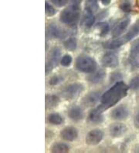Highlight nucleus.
Instances as JSON below:
<instances>
[{
    "mask_svg": "<svg viewBox=\"0 0 139 153\" xmlns=\"http://www.w3.org/2000/svg\"><path fill=\"white\" fill-rule=\"evenodd\" d=\"M45 10H46V13L49 16H53L55 15V9H54L50 3H48V2H46V5H45Z\"/></svg>",
    "mask_w": 139,
    "mask_h": 153,
    "instance_id": "nucleus-28",
    "label": "nucleus"
},
{
    "mask_svg": "<svg viewBox=\"0 0 139 153\" xmlns=\"http://www.w3.org/2000/svg\"><path fill=\"white\" fill-rule=\"evenodd\" d=\"M102 113L103 112L100 111L97 108L93 110L89 115L90 121H91L93 123H100V122H102L103 120H104V117L102 115Z\"/></svg>",
    "mask_w": 139,
    "mask_h": 153,
    "instance_id": "nucleus-17",
    "label": "nucleus"
},
{
    "mask_svg": "<svg viewBox=\"0 0 139 153\" xmlns=\"http://www.w3.org/2000/svg\"><path fill=\"white\" fill-rule=\"evenodd\" d=\"M51 2L58 7H62L67 3L68 0H51Z\"/></svg>",
    "mask_w": 139,
    "mask_h": 153,
    "instance_id": "nucleus-32",
    "label": "nucleus"
},
{
    "mask_svg": "<svg viewBox=\"0 0 139 153\" xmlns=\"http://www.w3.org/2000/svg\"><path fill=\"white\" fill-rule=\"evenodd\" d=\"M139 34V20H138L137 22L135 23V24L132 26V27L129 30L128 33H126V35L124 36L123 39H124V42L127 43V42L130 41L133 39L134 38L137 36Z\"/></svg>",
    "mask_w": 139,
    "mask_h": 153,
    "instance_id": "nucleus-15",
    "label": "nucleus"
},
{
    "mask_svg": "<svg viewBox=\"0 0 139 153\" xmlns=\"http://www.w3.org/2000/svg\"><path fill=\"white\" fill-rule=\"evenodd\" d=\"M135 125L139 129V113L136 114L135 118Z\"/></svg>",
    "mask_w": 139,
    "mask_h": 153,
    "instance_id": "nucleus-33",
    "label": "nucleus"
},
{
    "mask_svg": "<svg viewBox=\"0 0 139 153\" xmlns=\"http://www.w3.org/2000/svg\"><path fill=\"white\" fill-rule=\"evenodd\" d=\"M128 116V110L126 107L120 105L111 112V118L114 120H123Z\"/></svg>",
    "mask_w": 139,
    "mask_h": 153,
    "instance_id": "nucleus-12",
    "label": "nucleus"
},
{
    "mask_svg": "<svg viewBox=\"0 0 139 153\" xmlns=\"http://www.w3.org/2000/svg\"><path fill=\"white\" fill-rule=\"evenodd\" d=\"M124 43H125L124 39L120 38V39H112V40H109V41L106 42L104 44V47L108 49H116L121 47Z\"/></svg>",
    "mask_w": 139,
    "mask_h": 153,
    "instance_id": "nucleus-18",
    "label": "nucleus"
},
{
    "mask_svg": "<svg viewBox=\"0 0 139 153\" xmlns=\"http://www.w3.org/2000/svg\"><path fill=\"white\" fill-rule=\"evenodd\" d=\"M100 100V94L98 92H91L87 94L83 99V105L85 107H93Z\"/></svg>",
    "mask_w": 139,
    "mask_h": 153,
    "instance_id": "nucleus-10",
    "label": "nucleus"
},
{
    "mask_svg": "<svg viewBox=\"0 0 139 153\" xmlns=\"http://www.w3.org/2000/svg\"><path fill=\"white\" fill-rule=\"evenodd\" d=\"M120 9L125 13H129L132 10V6H131V4L129 2H124L120 5Z\"/></svg>",
    "mask_w": 139,
    "mask_h": 153,
    "instance_id": "nucleus-31",
    "label": "nucleus"
},
{
    "mask_svg": "<svg viewBox=\"0 0 139 153\" xmlns=\"http://www.w3.org/2000/svg\"><path fill=\"white\" fill-rule=\"evenodd\" d=\"M101 2L104 4V5L107 6V5H109V4L111 3V0H101Z\"/></svg>",
    "mask_w": 139,
    "mask_h": 153,
    "instance_id": "nucleus-35",
    "label": "nucleus"
},
{
    "mask_svg": "<svg viewBox=\"0 0 139 153\" xmlns=\"http://www.w3.org/2000/svg\"><path fill=\"white\" fill-rule=\"evenodd\" d=\"M68 116L74 121H80L83 119V112L80 107L73 106L69 109Z\"/></svg>",
    "mask_w": 139,
    "mask_h": 153,
    "instance_id": "nucleus-14",
    "label": "nucleus"
},
{
    "mask_svg": "<svg viewBox=\"0 0 139 153\" xmlns=\"http://www.w3.org/2000/svg\"><path fill=\"white\" fill-rule=\"evenodd\" d=\"M130 19L129 18H124L122 20L117 23L116 26L114 27L113 30H112V35L114 37H117L120 34H122L124 31L126 30L128 26L129 25Z\"/></svg>",
    "mask_w": 139,
    "mask_h": 153,
    "instance_id": "nucleus-11",
    "label": "nucleus"
},
{
    "mask_svg": "<svg viewBox=\"0 0 139 153\" xmlns=\"http://www.w3.org/2000/svg\"><path fill=\"white\" fill-rule=\"evenodd\" d=\"M65 48L68 51H74L77 48V41L74 38H70L64 42Z\"/></svg>",
    "mask_w": 139,
    "mask_h": 153,
    "instance_id": "nucleus-23",
    "label": "nucleus"
},
{
    "mask_svg": "<svg viewBox=\"0 0 139 153\" xmlns=\"http://www.w3.org/2000/svg\"><path fill=\"white\" fill-rule=\"evenodd\" d=\"M70 149L68 145L62 142H56V143L53 145V147L51 149V152L54 153H62V152H67Z\"/></svg>",
    "mask_w": 139,
    "mask_h": 153,
    "instance_id": "nucleus-19",
    "label": "nucleus"
},
{
    "mask_svg": "<svg viewBox=\"0 0 139 153\" xmlns=\"http://www.w3.org/2000/svg\"><path fill=\"white\" fill-rule=\"evenodd\" d=\"M80 1L75 0L74 3L63 10L60 14V21L65 24H74L77 22L80 17V8H79Z\"/></svg>",
    "mask_w": 139,
    "mask_h": 153,
    "instance_id": "nucleus-2",
    "label": "nucleus"
},
{
    "mask_svg": "<svg viewBox=\"0 0 139 153\" xmlns=\"http://www.w3.org/2000/svg\"><path fill=\"white\" fill-rule=\"evenodd\" d=\"M59 102V98L56 95L46 96V108H52L57 106Z\"/></svg>",
    "mask_w": 139,
    "mask_h": 153,
    "instance_id": "nucleus-20",
    "label": "nucleus"
},
{
    "mask_svg": "<svg viewBox=\"0 0 139 153\" xmlns=\"http://www.w3.org/2000/svg\"><path fill=\"white\" fill-rule=\"evenodd\" d=\"M72 62V56L70 55H65L61 59V64L64 67H68Z\"/></svg>",
    "mask_w": 139,
    "mask_h": 153,
    "instance_id": "nucleus-29",
    "label": "nucleus"
},
{
    "mask_svg": "<svg viewBox=\"0 0 139 153\" xmlns=\"http://www.w3.org/2000/svg\"><path fill=\"white\" fill-rule=\"evenodd\" d=\"M77 130L74 127H67L60 131V137L65 141L72 142L77 138Z\"/></svg>",
    "mask_w": 139,
    "mask_h": 153,
    "instance_id": "nucleus-9",
    "label": "nucleus"
},
{
    "mask_svg": "<svg viewBox=\"0 0 139 153\" xmlns=\"http://www.w3.org/2000/svg\"><path fill=\"white\" fill-rule=\"evenodd\" d=\"M119 76H120V74H118V73H116V74H114L113 75H112V76H111V77H112V80H117V79L119 78Z\"/></svg>",
    "mask_w": 139,
    "mask_h": 153,
    "instance_id": "nucleus-34",
    "label": "nucleus"
},
{
    "mask_svg": "<svg viewBox=\"0 0 139 153\" xmlns=\"http://www.w3.org/2000/svg\"><path fill=\"white\" fill-rule=\"evenodd\" d=\"M105 75L106 74L104 71H97L95 73L90 75L89 76H87V80L92 83V84H97V83L100 82L101 80H104V78L105 77Z\"/></svg>",
    "mask_w": 139,
    "mask_h": 153,
    "instance_id": "nucleus-16",
    "label": "nucleus"
},
{
    "mask_svg": "<svg viewBox=\"0 0 139 153\" xmlns=\"http://www.w3.org/2000/svg\"><path fill=\"white\" fill-rule=\"evenodd\" d=\"M101 63L102 65L105 67H109V68L116 67L119 64L118 56L114 53H106L102 57Z\"/></svg>",
    "mask_w": 139,
    "mask_h": 153,
    "instance_id": "nucleus-6",
    "label": "nucleus"
},
{
    "mask_svg": "<svg viewBox=\"0 0 139 153\" xmlns=\"http://www.w3.org/2000/svg\"><path fill=\"white\" fill-rule=\"evenodd\" d=\"M48 121H50V123L53 124V125H60L63 123V118L59 115V114L56 113H54L49 115Z\"/></svg>",
    "mask_w": 139,
    "mask_h": 153,
    "instance_id": "nucleus-22",
    "label": "nucleus"
},
{
    "mask_svg": "<svg viewBox=\"0 0 139 153\" xmlns=\"http://www.w3.org/2000/svg\"><path fill=\"white\" fill-rule=\"evenodd\" d=\"M131 54L133 56H136L139 53V39L136 40L135 43L132 44V47H131Z\"/></svg>",
    "mask_w": 139,
    "mask_h": 153,
    "instance_id": "nucleus-27",
    "label": "nucleus"
},
{
    "mask_svg": "<svg viewBox=\"0 0 139 153\" xmlns=\"http://www.w3.org/2000/svg\"><path fill=\"white\" fill-rule=\"evenodd\" d=\"M127 131V126L122 123H114L110 126L109 132L114 138H118L122 136Z\"/></svg>",
    "mask_w": 139,
    "mask_h": 153,
    "instance_id": "nucleus-8",
    "label": "nucleus"
},
{
    "mask_svg": "<svg viewBox=\"0 0 139 153\" xmlns=\"http://www.w3.org/2000/svg\"><path fill=\"white\" fill-rule=\"evenodd\" d=\"M129 88L132 90L139 89V75H137L132 79L129 83Z\"/></svg>",
    "mask_w": 139,
    "mask_h": 153,
    "instance_id": "nucleus-26",
    "label": "nucleus"
},
{
    "mask_svg": "<svg viewBox=\"0 0 139 153\" xmlns=\"http://www.w3.org/2000/svg\"><path fill=\"white\" fill-rule=\"evenodd\" d=\"M49 33L51 37L60 38L63 36V31L56 24H50L49 26Z\"/></svg>",
    "mask_w": 139,
    "mask_h": 153,
    "instance_id": "nucleus-21",
    "label": "nucleus"
},
{
    "mask_svg": "<svg viewBox=\"0 0 139 153\" xmlns=\"http://www.w3.org/2000/svg\"><path fill=\"white\" fill-rule=\"evenodd\" d=\"M98 26L100 27V36H104L105 35H107V33L109 31V24H108V22H100L98 24Z\"/></svg>",
    "mask_w": 139,
    "mask_h": 153,
    "instance_id": "nucleus-25",
    "label": "nucleus"
},
{
    "mask_svg": "<svg viewBox=\"0 0 139 153\" xmlns=\"http://www.w3.org/2000/svg\"><path fill=\"white\" fill-rule=\"evenodd\" d=\"M86 9L91 10L94 12L97 11L98 10V4H97V0H87L86 2Z\"/></svg>",
    "mask_w": 139,
    "mask_h": 153,
    "instance_id": "nucleus-24",
    "label": "nucleus"
},
{
    "mask_svg": "<svg viewBox=\"0 0 139 153\" xmlns=\"http://www.w3.org/2000/svg\"><path fill=\"white\" fill-rule=\"evenodd\" d=\"M83 91V86L81 84L74 83L65 88L63 91V95L67 99H74L80 95Z\"/></svg>",
    "mask_w": 139,
    "mask_h": 153,
    "instance_id": "nucleus-4",
    "label": "nucleus"
},
{
    "mask_svg": "<svg viewBox=\"0 0 139 153\" xmlns=\"http://www.w3.org/2000/svg\"><path fill=\"white\" fill-rule=\"evenodd\" d=\"M94 21L95 17L93 14V12L91 10H88V9H85L83 13V17H82L83 24L87 28H90L94 23Z\"/></svg>",
    "mask_w": 139,
    "mask_h": 153,
    "instance_id": "nucleus-13",
    "label": "nucleus"
},
{
    "mask_svg": "<svg viewBox=\"0 0 139 153\" xmlns=\"http://www.w3.org/2000/svg\"><path fill=\"white\" fill-rule=\"evenodd\" d=\"M62 80H63V78H62L61 76H53L52 78H50L49 82H50V84H51V85H56L57 84L61 82Z\"/></svg>",
    "mask_w": 139,
    "mask_h": 153,
    "instance_id": "nucleus-30",
    "label": "nucleus"
},
{
    "mask_svg": "<svg viewBox=\"0 0 139 153\" xmlns=\"http://www.w3.org/2000/svg\"><path fill=\"white\" fill-rule=\"evenodd\" d=\"M128 91V87L127 86V84L122 81L117 82L102 95L100 100L101 105L97 108L101 112L104 111L106 109L114 106L121 99L124 98L127 95Z\"/></svg>",
    "mask_w": 139,
    "mask_h": 153,
    "instance_id": "nucleus-1",
    "label": "nucleus"
},
{
    "mask_svg": "<svg viewBox=\"0 0 139 153\" xmlns=\"http://www.w3.org/2000/svg\"><path fill=\"white\" fill-rule=\"evenodd\" d=\"M61 56V51L58 47H54L50 53V58L48 64L46 65V71L48 72L50 70H52L54 67L57 66L59 60Z\"/></svg>",
    "mask_w": 139,
    "mask_h": 153,
    "instance_id": "nucleus-7",
    "label": "nucleus"
},
{
    "mask_svg": "<svg viewBox=\"0 0 139 153\" xmlns=\"http://www.w3.org/2000/svg\"><path fill=\"white\" fill-rule=\"evenodd\" d=\"M104 138V132L100 129H94L87 133L86 143L89 146H96L100 143Z\"/></svg>",
    "mask_w": 139,
    "mask_h": 153,
    "instance_id": "nucleus-5",
    "label": "nucleus"
},
{
    "mask_svg": "<svg viewBox=\"0 0 139 153\" xmlns=\"http://www.w3.org/2000/svg\"><path fill=\"white\" fill-rule=\"evenodd\" d=\"M76 67L78 71L83 73H93L97 69V63L91 56L83 55L77 57L76 61Z\"/></svg>",
    "mask_w": 139,
    "mask_h": 153,
    "instance_id": "nucleus-3",
    "label": "nucleus"
}]
</instances>
